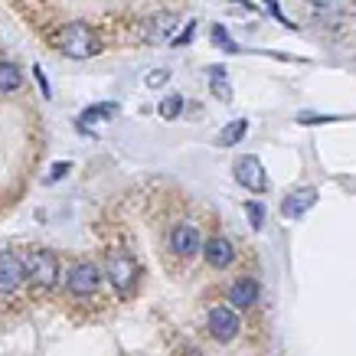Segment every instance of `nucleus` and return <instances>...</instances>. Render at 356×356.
Segmentation results:
<instances>
[{"instance_id": "nucleus-10", "label": "nucleus", "mask_w": 356, "mask_h": 356, "mask_svg": "<svg viewBox=\"0 0 356 356\" xmlns=\"http://www.w3.org/2000/svg\"><path fill=\"white\" fill-rule=\"evenodd\" d=\"M314 203H317V190H314V186H304V190H294L291 196H284L281 213H284L288 219H298V216H304Z\"/></svg>"}, {"instance_id": "nucleus-17", "label": "nucleus", "mask_w": 356, "mask_h": 356, "mask_svg": "<svg viewBox=\"0 0 356 356\" xmlns=\"http://www.w3.org/2000/svg\"><path fill=\"white\" fill-rule=\"evenodd\" d=\"M213 43H216V46H222L226 53H238V46L232 43V40H229V33L222 30V26H213Z\"/></svg>"}, {"instance_id": "nucleus-22", "label": "nucleus", "mask_w": 356, "mask_h": 356, "mask_svg": "<svg viewBox=\"0 0 356 356\" xmlns=\"http://www.w3.org/2000/svg\"><path fill=\"white\" fill-rule=\"evenodd\" d=\"M193 33H196V23H190V26H186V30L180 33L177 40H173V46H186V43H190V40H193Z\"/></svg>"}, {"instance_id": "nucleus-2", "label": "nucleus", "mask_w": 356, "mask_h": 356, "mask_svg": "<svg viewBox=\"0 0 356 356\" xmlns=\"http://www.w3.org/2000/svg\"><path fill=\"white\" fill-rule=\"evenodd\" d=\"M23 265H26V278L36 291H49L59 281V259H56L49 248H36V252H26L23 255Z\"/></svg>"}, {"instance_id": "nucleus-20", "label": "nucleus", "mask_w": 356, "mask_h": 356, "mask_svg": "<svg viewBox=\"0 0 356 356\" xmlns=\"http://www.w3.org/2000/svg\"><path fill=\"white\" fill-rule=\"evenodd\" d=\"M167 79H170V72H167V69H157V72H151V76H147V86H151V88H161Z\"/></svg>"}, {"instance_id": "nucleus-19", "label": "nucleus", "mask_w": 356, "mask_h": 356, "mask_svg": "<svg viewBox=\"0 0 356 356\" xmlns=\"http://www.w3.org/2000/svg\"><path fill=\"white\" fill-rule=\"evenodd\" d=\"M33 76H36V82H40V88H43V98H53V88H49V79H46V72L40 69V65H33Z\"/></svg>"}, {"instance_id": "nucleus-4", "label": "nucleus", "mask_w": 356, "mask_h": 356, "mask_svg": "<svg viewBox=\"0 0 356 356\" xmlns=\"http://www.w3.org/2000/svg\"><path fill=\"white\" fill-rule=\"evenodd\" d=\"M26 281V265H23V252H0V298H10L20 291Z\"/></svg>"}, {"instance_id": "nucleus-16", "label": "nucleus", "mask_w": 356, "mask_h": 356, "mask_svg": "<svg viewBox=\"0 0 356 356\" xmlns=\"http://www.w3.org/2000/svg\"><path fill=\"white\" fill-rule=\"evenodd\" d=\"M180 111H184V98H180V95H167L161 102V118L170 121V118H177Z\"/></svg>"}, {"instance_id": "nucleus-3", "label": "nucleus", "mask_w": 356, "mask_h": 356, "mask_svg": "<svg viewBox=\"0 0 356 356\" xmlns=\"http://www.w3.org/2000/svg\"><path fill=\"white\" fill-rule=\"evenodd\" d=\"M108 278H111V284H115V291H118L121 298H128V294L138 288V278H140L138 261L131 259V255H124V252H115L108 259Z\"/></svg>"}, {"instance_id": "nucleus-15", "label": "nucleus", "mask_w": 356, "mask_h": 356, "mask_svg": "<svg viewBox=\"0 0 356 356\" xmlns=\"http://www.w3.org/2000/svg\"><path fill=\"white\" fill-rule=\"evenodd\" d=\"M111 115H118V105H115V102L88 105V108L82 111V124H86V121H105V118H111Z\"/></svg>"}, {"instance_id": "nucleus-21", "label": "nucleus", "mask_w": 356, "mask_h": 356, "mask_svg": "<svg viewBox=\"0 0 356 356\" xmlns=\"http://www.w3.org/2000/svg\"><path fill=\"white\" fill-rule=\"evenodd\" d=\"M248 216H252V226L261 229V216H265V213H261L259 203H248Z\"/></svg>"}, {"instance_id": "nucleus-8", "label": "nucleus", "mask_w": 356, "mask_h": 356, "mask_svg": "<svg viewBox=\"0 0 356 356\" xmlns=\"http://www.w3.org/2000/svg\"><path fill=\"white\" fill-rule=\"evenodd\" d=\"M200 232H196L193 226H186V222H180V226L170 232V248L180 255V259H193L196 252H200Z\"/></svg>"}, {"instance_id": "nucleus-14", "label": "nucleus", "mask_w": 356, "mask_h": 356, "mask_svg": "<svg viewBox=\"0 0 356 356\" xmlns=\"http://www.w3.org/2000/svg\"><path fill=\"white\" fill-rule=\"evenodd\" d=\"M245 131H248V121H232V124H226V128L216 134V144H222V147H232V144H238V140L245 138Z\"/></svg>"}, {"instance_id": "nucleus-1", "label": "nucleus", "mask_w": 356, "mask_h": 356, "mask_svg": "<svg viewBox=\"0 0 356 356\" xmlns=\"http://www.w3.org/2000/svg\"><path fill=\"white\" fill-rule=\"evenodd\" d=\"M59 49L69 59H88V56H95L102 49V43H98V36L92 33L88 23L72 20V23H65L63 33H59Z\"/></svg>"}, {"instance_id": "nucleus-9", "label": "nucleus", "mask_w": 356, "mask_h": 356, "mask_svg": "<svg viewBox=\"0 0 356 356\" xmlns=\"http://www.w3.org/2000/svg\"><path fill=\"white\" fill-rule=\"evenodd\" d=\"M200 252H203V259H206L209 268H226V265H232V259H236L232 245H229L226 238H219V236H213L209 242H203Z\"/></svg>"}, {"instance_id": "nucleus-7", "label": "nucleus", "mask_w": 356, "mask_h": 356, "mask_svg": "<svg viewBox=\"0 0 356 356\" xmlns=\"http://www.w3.org/2000/svg\"><path fill=\"white\" fill-rule=\"evenodd\" d=\"M209 334L216 337L219 343H229L238 337V317L232 307H213L209 311Z\"/></svg>"}, {"instance_id": "nucleus-11", "label": "nucleus", "mask_w": 356, "mask_h": 356, "mask_svg": "<svg viewBox=\"0 0 356 356\" xmlns=\"http://www.w3.org/2000/svg\"><path fill=\"white\" fill-rule=\"evenodd\" d=\"M255 298H259V284H255V278H238L236 284L229 288V301H232V307H252Z\"/></svg>"}, {"instance_id": "nucleus-23", "label": "nucleus", "mask_w": 356, "mask_h": 356, "mask_svg": "<svg viewBox=\"0 0 356 356\" xmlns=\"http://www.w3.org/2000/svg\"><path fill=\"white\" fill-rule=\"evenodd\" d=\"M65 173H69V163H56V170L49 173V177H46V180H49V184H53V180H59V177H65Z\"/></svg>"}, {"instance_id": "nucleus-5", "label": "nucleus", "mask_w": 356, "mask_h": 356, "mask_svg": "<svg viewBox=\"0 0 356 356\" xmlns=\"http://www.w3.org/2000/svg\"><path fill=\"white\" fill-rule=\"evenodd\" d=\"M236 180L245 190H252V193H265V186H268V177H265V167H261L259 157H238L236 161Z\"/></svg>"}, {"instance_id": "nucleus-6", "label": "nucleus", "mask_w": 356, "mask_h": 356, "mask_svg": "<svg viewBox=\"0 0 356 356\" xmlns=\"http://www.w3.org/2000/svg\"><path fill=\"white\" fill-rule=\"evenodd\" d=\"M98 284H102V271H98L92 261H79L76 268L69 271V291L76 294V298H88V294H95Z\"/></svg>"}, {"instance_id": "nucleus-13", "label": "nucleus", "mask_w": 356, "mask_h": 356, "mask_svg": "<svg viewBox=\"0 0 356 356\" xmlns=\"http://www.w3.org/2000/svg\"><path fill=\"white\" fill-rule=\"evenodd\" d=\"M20 86H23L20 69H17L13 63H7V59H0V95H7V92H17Z\"/></svg>"}, {"instance_id": "nucleus-18", "label": "nucleus", "mask_w": 356, "mask_h": 356, "mask_svg": "<svg viewBox=\"0 0 356 356\" xmlns=\"http://www.w3.org/2000/svg\"><path fill=\"white\" fill-rule=\"evenodd\" d=\"M213 92H216L222 102H229V98H232V92H229V86H226V79H222V69H219V72H213Z\"/></svg>"}, {"instance_id": "nucleus-12", "label": "nucleus", "mask_w": 356, "mask_h": 356, "mask_svg": "<svg viewBox=\"0 0 356 356\" xmlns=\"http://www.w3.org/2000/svg\"><path fill=\"white\" fill-rule=\"evenodd\" d=\"M173 26H177V17H173V13H157L151 20V26H147V43H163L173 33Z\"/></svg>"}, {"instance_id": "nucleus-24", "label": "nucleus", "mask_w": 356, "mask_h": 356, "mask_svg": "<svg viewBox=\"0 0 356 356\" xmlns=\"http://www.w3.org/2000/svg\"><path fill=\"white\" fill-rule=\"evenodd\" d=\"M307 3H314V7H327L330 0H307Z\"/></svg>"}]
</instances>
